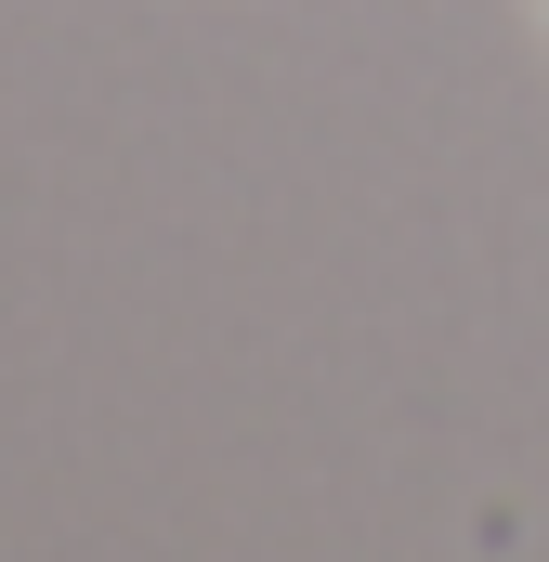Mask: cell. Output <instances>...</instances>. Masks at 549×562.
I'll list each match as a JSON object with an SVG mask.
<instances>
[{
    "instance_id": "cell-1",
    "label": "cell",
    "mask_w": 549,
    "mask_h": 562,
    "mask_svg": "<svg viewBox=\"0 0 549 562\" xmlns=\"http://www.w3.org/2000/svg\"><path fill=\"white\" fill-rule=\"evenodd\" d=\"M537 13H549V0H537Z\"/></svg>"
}]
</instances>
